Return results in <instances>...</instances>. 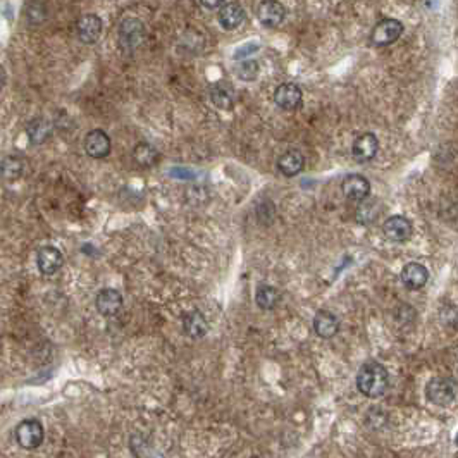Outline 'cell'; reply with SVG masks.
<instances>
[{
    "label": "cell",
    "instance_id": "cell-25",
    "mask_svg": "<svg viewBox=\"0 0 458 458\" xmlns=\"http://www.w3.org/2000/svg\"><path fill=\"white\" fill-rule=\"evenodd\" d=\"M24 16H26V21L31 26L42 24L47 20V7L38 2L29 3V6H26V10H24Z\"/></svg>",
    "mask_w": 458,
    "mask_h": 458
},
{
    "label": "cell",
    "instance_id": "cell-11",
    "mask_svg": "<svg viewBox=\"0 0 458 458\" xmlns=\"http://www.w3.org/2000/svg\"><path fill=\"white\" fill-rule=\"evenodd\" d=\"M342 192L350 201H364L371 193V183L362 174H348L342 181Z\"/></svg>",
    "mask_w": 458,
    "mask_h": 458
},
{
    "label": "cell",
    "instance_id": "cell-20",
    "mask_svg": "<svg viewBox=\"0 0 458 458\" xmlns=\"http://www.w3.org/2000/svg\"><path fill=\"white\" fill-rule=\"evenodd\" d=\"M52 123L45 119V117H35L33 121H29L26 126V133L31 145H42L43 142H47L52 137Z\"/></svg>",
    "mask_w": 458,
    "mask_h": 458
},
{
    "label": "cell",
    "instance_id": "cell-3",
    "mask_svg": "<svg viewBox=\"0 0 458 458\" xmlns=\"http://www.w3.org/2000/svg\"><path fill=\"white\" fill-rule=\"evenodd\" d=\"M426 398L432 405H452L457 398V381L450 376L432 377L426 386Z\"/></svg>",
    "mask_w": 458,
    "mask_h": 458
},
{
    "label": "cell",
    "instance_id": "cell-9",
    "mask_svg": "<svg viewBox=\"0 0 458 458\" xmlns=\"http://www.w3.org/2000/svg\"><path fill=\"white\" fill-rule=\"evenodd\" d=\"M383 233L386 234L388 240L403 243V241L410 240L413 234V226L405 215H391L384 221Z\"/></svg>",
    "mask_w": 458,
    "mask_h": 458
},
{
    "label": "cell",
    "instance_id": "cell-1",
    "mask_svg": "<svg viewBox=\"0 0 458 458\" xmlns=\"http://www.w3.org/2000/svg\"><path fill=\"white\" fill-rule=\"evenodd\" d=\"M357 388L364 397L381 398L390 388V372L379 362H365L357 374Z\"/></svg>",
    "mask_w": 458,
    "mask_h": 458
},
{
    "label": "cell",
    "instance_id": "cell-21",
    "mask_svg": "<svg viewBox=\"0 0 458 458\" xmlns=\"http://www.w3.org/2000/svg\"><path fill=\"white\" fill-rule=\"evenodd\" d=\"M24 162L17 155H6L0 160V178L6 183H14L23 176Z\"/></svg>",
    "mask_w": 458,
    "mask_h": 458
},
{
    "label": "cell",
    "instance_id": "cell-26",
    "mask_svg": "<svg viewBox=\"0 0 458 458\" xmlns=\"http://www.w3.org/2000/svg\"><path fill=\"white\" fill-rule=\"evenodd\" d=\"M259 71H260L259 62L254 61V59H250V61L241 62L240 68H238V71H236V75L240 76V79H243V82H254V79L259 76Z\"/></svg>",
    "mask_w": 458,
    "mask_h": 458
},
{
    "label": "cell",
    "instance_id": "cell-24",
    "mask_svg": "<svg viewBox=\"0 0 458 458\" xmlns=\"http://www.w3.org/2000/svg\"><path fill=\"white\" fill-rule=\"evenodd\" d=\"M133 159L140 167H152L159 160V152L153 145L142 142L133 148Z\"/></svg>",
    "mask_w": 458,
    "mask_h": 458
},
{
    "label": "cell",
    "instance_id": "cell-6",
    "mask_svg": "<svg viewBox=\"0 0 458 458\" xmlns=\"http://www.w3.org/2000/svg\"><path fill=\"white\" fill-rule=\"evenodd\" d=\"M102 29H104V23H102L100 16L97 14H83L76 23V35H78L79 42L85 45H93L98 42L102 36Z\"/></svg>",
    "mask_w": 458,
    "mask_h": 458
},
{
    "label": "cell",
    "instance_id": "cell-23",
    "mask_svg": "<svg viewBox=\"0 0 458 458\" xmlns=\"http://www.w3.org/2000/svg\"><path fill=\"white\" fill-rule=\"evenodd\" d=\"M211 100L222 111H229L234 104V91L233 88L226 83H215L211 88Z\"/></svg>",
    "mask_w": 458,
    "mask_h": 458
},
{
    "label": "cell",
    "instance_id": "cell-4",
    "mask_svg": "<svg viewBox=\"0 0 458 458\" xmlns=\"http://www.w3.org/2000/svg\"><path fill=\"white\" fill-rule=\"evenodd\" d=\"M16 441L21 448L35 450L45 439V431H43L42 422L38 419H24L16 426Z\"/></svg>",
    "mask_w": 458,
    "mask_h": 458
},
{
    "label": "cell",
    "instance_id": "cell-14",
    "mask_svg": "<svg viewBox=\"0 0 458 458\" xmlns=\"http://www.w3.org/2000/svg\"><path fill=\"white\" fill-rule=\"evenodd\" d=\"M95 305L104 317H112L123 309V295L114 288H104L98 291Z\"/></svg>",
    "mask_w": 458,
    "mask_h": 458
},
{
    "label": "cell",
    "instance_id": "cell-12",
    "mask_svg": "<svg viewBox=\"0 0 458 458\" xmlns=\"http://www.w3.org/2000/svg\"><path fill=\"white\" fill-rule=\"evenodd\" d=\"M402 283L403 287L410 291H417V289H422L429 281V270L424 264L419 262H410L406 264L402 269Z\"/></svg>",
    "mask_w": 458,
    "mask_h": 458
},
{
    "label": "cell",
    "instance_id": "cell-7",
    "mask_svg": "<svg viewBox=\"0 0 458 458\" xmlns=\"http://www.w3.org/2000/svg\"><path fill=\"white\" fill-rule=\"evenodd\" d=\"M36 266H38V270L43 276H54L64 266V255L59 248L52 247V245H45L36 254Z\"/></svg>",
    "mask_w": 458,
    "mask_h": 458
},
{
    "label": "cell",
    "instance_id": "cell-30",
    "mask_svg": "<svg viewBox=\"0 0 458 458\" xmlns=\"http://www.w3.org/2000/svg\"><path fill=\"white\" fill-rule=\"evenodd\" d=\"M252 458H257V457H252Z\"/></svg>",
    "mask_w": 458,
    "mask_h": 458
},
{
    "label": "cell",
    "instance_id": "cell-29",
    "mask_svg": "<svg viewBox=\"0 0 458 458\" xmlns=\"http://www.w3.org/2000/svg\"><path fill=\"white\" fill-rule=\"evenodd\" d=\"M204 7H207V9H221L222 3L221 2H214V3H201Z\"/></svg>",
    "mask_w": 458,
    "mask_h": 458
},
{
    "label": "cell",
    "instance_id": "cell-22",
    "mask_svg": "<svg viewBox=\"0 0 458 458\" xmlns=\"http://www.w3.org/2000/svg\"><path fill=\"white\" fill-rule=\"evenodd\" d=\"M281 302V295L276 288L270 284H259L255 291V303L262 310H274Z\"/></svg>",
    "mask_w": 458,
    "mask_h": 458
},
{
    "label": "cell",
    "instance_id": "cell-5",
    "mask_svg": "<svg viewBox=\"0 0 458 458\" xmlns=\"http://www.w3.org/2000/svg\"><path fill=\"white\" fill-rule=\"evenodd\" d=\"M403 26L402 21L393 20V17H384V20L377 21L376 26H374L371 33V42L376 47H388L391 43L397 42L398 38L403 35Z\"/></svg>",
    "mask_w": 458,
    "mask_h": 458
},
{
    "label": "cell",
    "instance_id": "cell-2",
    "mask_svg": "<svg viewBox=\"0 0 458 458\" xmlns=\"http://www.w3.org/2000/svg\"><path fill=\"white\" fill-rule=\"evenodd\" d=\"M145 40V24L137 17H126L117 29V42L123 52L131 54L140 49Z\"/></svg>",
    "mask_w": 458,
    "mask_h": 458
},
{
    "label": "cell",
    "instance_id": "cell-10",
    "mask_svg": "<svg viewBox=\"0 0 458 458\" xmlns=\"http://www.w3.org/2000/svg\"><path fill=\"white\" fill-rule=\"evenodd\" d=\"M274 102L283 111H296L303 102V93L295 83H283L274 91Z\"/></svg>",
    "mask_w": 458,
    "mask_h": 458
},
{
    "label": "cell",
    "instance_id": "cell-28",
    "mask_svg": "<svg viewBox=\"0 0 458 458\" xmlns=\"http://www.w3.org/2000/svg\"><path fill=\"white\" fill-rule=\"evenodd\" d=\"M6 83H7V72H6V69H3L2 66H0V90H2V88L6 86Z\"/></svg>",
    "mask_w": 458,
    "mask_h": 458
},
{
    "label": "cell",
    "instance_id": "cell-27",
    "mask_svg": "<svg viewBox=\"0 0 458 458\" xmlns=\"http://www.w3.org/2000/svg\"><path fill=\"white\" fill-rule=\"evenodd\" d=\"M255 50H259V45H254V43H248V45L241 47L240 50H236V54H234V59H245L247 56H252V54L255 52Z\"/></svg>",
    "mask_w": 458,
    "mask_h": 458
},
{
    "label": "cell",
    "instance_id": "cell-15",
    "mask_svg": "<svg viewBox=\"0 0 458 458\" xmlns=\"http://www.w3.org/2000/svg\"><path fill=\"white\" fill-rule=\"evenodd\" d=\"M260 24L266 28H277L287 17V9L281 2H262L257 9Z\"/></svg>",
    "mask_w": 458,
    "mask_h": 458
},
{
    "label": "cell",
    "instance_id": "cell-16",
    "mask_svg": "<svg viewBox=\"0 0 458 458\" xmlns=\"http://www.w3.org/2000/svg\"><path fill=\"white\" fill-rule=\"evenodd\" d=\"M245 17V9L240 6L238 2H228L222 3L221 9L217 10V21L222 28L228 29V31H233V29L240 28L243 24Z\"/></svg>",
    "mask_w": 458,
    "mask_h": 458
},
{
    "label": "cell",
    "instance_id": "cell-8",
    "mask_svg": "<svg viewBox=\"0 0 458 458\" xmlns=\"http://www.w3.org/2000/svg\"><path fill=\"white\" fill-rule=\"evenodd\" d=\"M112 144L104 130H91L85 137V152L91 159H105L111 153Z\"/></svg>",
    "mask_w": 458,
    "mask_h": 458
},
{
    "label": "cell",
    "instance_id": "cell-18",
    "mask_svg": "<svg viewBox=\"0 0 458 458\" xmlns=\"http://www.w3.org/2000/svg\"><path fill=\"white\" fill-rule=\"evenodd\" d=\"M183 333L192 339L204 338L208 333V322L200 310H192L183 317Z\"/></svg>",
    "mask_w": 458,
    "mask_h": 458
},
{
    "label": "cell",
    "instance_id": "cell-13",
    "mask_svg": "<svg viewBox=\"0 0 458 458\" xmlns=\"http://www.w3.org/2000/svg\"><path fill=\"white\" fill-rule=\"evenodd\" d=\"M379 152V140L374 133H364L355 138L351 145V155L357 162H369Z\"/></svg>",
    "mask_w": 458,
    "mask_h": 458
},
{
    "label": "cell",
    "instance_id": "cell-17",
    "mask_svg": "<svg viewBox=\"0 0 458 458\" xmlns=\"http://www.w3.org/2000/svg\"><path fill=\"white\" fill-rule=\"evenodd\" d=\"M314 331L322 339L335 338L339 331V319L329 310H319L314 317Z\"/></svg>",
    "mask_w": 458,
    "mask_h": 458
},
{
    "label": "cell",
    "instance_id": "cell-19",
    "mask_svg": "<svg viewBox=\"0 0 458 458\" xmlns=\"http://www.w3.org/2000/svg\"><path fill=\"white\" fill-rule=\"evenodd\" d=\"M303 167H305V157H303L300 150H287L277 159V169L287 178H293V176L300 174Z\"/></svg>",
    "mask_w": 458,
    "mask_h": 458
}]
</instances>
